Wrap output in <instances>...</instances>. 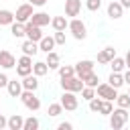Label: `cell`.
<instances>
[{"label": "cell", "instance_id": "obj_1", "mask_svg": "<svg viewBox=\"0 0 130 130\" xmlns=\"http://www.w3.org/2000/svg\"><path fill=\"white\" fill-rule=\"evenodd\" d=\"M128 118H130V114H128L126 108H116V110H112V114H110V128H114V130L124 128L126 122H128Z\"/></svg>", "mask_w": 130, "mask_h": 130}, {"label": "cell", "instance_id": "obj_2", "mask_svg": "<svg viewBox=\"0 0 130 130\" xmlns=\"http://www.w3.org/2000/svg\"><path fill=\"white\" fill-rule=\"evenodd\" d=\"M67 28H69V32L73 35L75 41H85V37H87V26H85V22H83L81 18H71L69 24H67Z\"/></svg>", "mask_w": 130, "mask_h": 130}, {"label": "cell", "instance_id": "obj_3", "mask_svg": "<svg viewBox=\"0 0 130 130\" xmlns=\"http://www.w3.org/2000/svg\"><path fill=\"white\" fill-rule=\"evenodd\" d=\"M20 102H22V106L24 108H28L30 112H37L39 108H41V100L35 95V91H30V89H22V93H20Z\"/></svg>", "mask_w": 130, "mask_h": 130}, {"label": "cell", "instance_id": "obj_4", "mask_svg": "<svg viewBox=\"0 0 130 130\" xmlns=\"http://www.w3.org/2000/svg\"><path fill=\"white\" fill-rule=\"evenodd\" d=\"M95 95L102 98V100H110V102H114V100L118 98V89L112 87L108 81H106V83H98V87H95Z\"/></svg>", "mask_w": 130, "mask_h": 130}, {"label": "cell", "instance_id": "obj_5", "mask_svg": "<svg viewBox=\"0 0 130 130\" xmlns=\"http://www.w3.org/2000/svg\"><path fill=\"white\" fill-rule=\"evenodd\" d=\"M61 87H63V91H73V93H77V91H81L83 81H81L77 75H71V77H61Z\"/></svg>", "mask_w": 130, "mask_h": 130}, {"label": "cell", "instance_id": "obj_6", "mask_svg": "<svg viewBox=\"0 0 130 130\" xmlns=\"http://www.w3.org/2000/svg\"><path fill=\"white\" fill-rule=\"evenodd\" d=\"M35 6L30 4V2H24V4H20L18 8H16V12H14V20H18V22H28L30 20V16H32V10Z\"/></svg>", "mask_w": 130, "mask_h": 130}, {"label": "cell", "instance_id": "obj_7", "mask_svg": "<svg viewBox=\"0 0 130 130\" xmlns=\"http://www.w3.org/2000/svg\"><path fill=\"white\" fill-rule=\"evenodd\" d=\"M59 102H61L63 110H69V112L77 110V106H79V100H77V95H75L73 91H63V95H61Z\"/></svg>", "mask_w": 130, "mask_h": 130}, {"label": "cell", "instance_id": "obj_8", "mask_svg": "<svg viewBox=\"0 0 130 130\" xmlns=\"http://www.w3.org/2000/svg\"><path fill=\"white\" fill-rule=\"evenodd\" d=\"M24 37H26L28 41L39 43V41L43 39V30H41V26H37V24H32V22L28 20V22H24Z\"/></svg>", "mask_w": 130, "mask_h": 130}, {"label": "cell", "instance_id": "obj_9", "mask_svg": "<svg viewBox=\"0 0 130 130\" xmlns=\"http://www.w3.org/2000/svg\"><path fill=\"white\" fill-rule=\"evenodd\" d=\"M122 14H124V6L120 4V0H112L108 4V16L112 20H118V18H122Z\"/></svg>", "mask_w": 130, "mask_h": 130}, {"label": "cell", "instance_id": "obj_10", "mask_svg": "<svg viewBox=\"0 0 130 130\" xmlns=\"http://www.w3.org/2000/svg\"><path fill=\"white\" fill-rule=\"evenodd\" d=\"M0 67H2V69H12V67H16L14 55H12L10 51H6V49L0 51Z\"/></svg>", "mask_w": 130, "mask_h": 130}, {"label": "cell", "instance_id": "obj_11", "mask_svg": "<svg viewBox=\"0 0 130 130\" xmlns=\"http://www.w3.org/2000/svg\"><path fill=\"white\" fill-rule=\"evenodd\" d=\"M81 12V0H65V16H79Z\"/></svg>", "mask_w": 130, "mask_h": 130}, {"label": "cell", "instance_id": "obj_12", "mask_svg": "<svg viewBox=\"0 0 130 130\" xmlns=\"http://www.w3.org/2000/svg\"><path fill=\"white\" fill-rule=\"evenodd\" d=\"M30 22L43 28V26L51 24V16H49L47 12H32V16H30Z\"/></svg>", "mask_w": 130, "mask_h": 130}, {"label": "cell", "instance_id": "obj_13", "mask_svg": "<svg viewBox=\"0 0 130 130\" xmlns=\"http://www.w3.org/2000/svg\"><path fill=\"white\" fill-rule=\"evenodd\" d=\"M114 57H116V49H114V47H106V49H102V51L98 53V63L106 65V63H110Z\"/></svg>", "mask_w": 130, "mask_h": 130}, {"label": "cell", "instance_id": "obj_14", "mask_svg": "<svg viewBox=\"0 0 130 130\" xmlns=\"http://www.w3.org/2000/svg\"><path fill=\"white\" fill-rule=\"evenodd\" d=\"M77 77L83 81V85H89V87H98V83H100L95 71H85V73H79Z\"/></svg>", "mask_w": 130, "mask_h": 130}, {"label": "cell", "instance_id": "obj_15", "mask_svg": "<svg viewBox=\"0 0 130 130\" xmlns=\"http://www.w3.org/2000/svg\"><path fill=\"white\" fill-rule=\"evenodd\" d=\"M6 89H8V95H10V98H20V93H22V81L8 79V85H6Z\"/></svg>", "mask_w": 130, "mask_h": 130}, {"label": "cell", "instance_id": "obj_16", "mask_svg": "<svg viewBox=\"0 0 130 130\" xmlns=\"http://www.w3.org/2000/svg\"><path fill=\"white\" fill-rule=\"evenodd\" d=\"M93 61L91 59H81V61H77L73 67H75V75H79V73H85V71H93Z\"/></svg>", "mask_w": 130, "mask_h": 130}, {"label": "cell", "instance_id": "obj_17", "mask_svg": "<svg viewBox=\"0 0 130 130\" xmlns=\"http://www.w3.org/2000/svg\"><path fill=\"white\" fill-rule=\"evenodd\" d=\"M37 87H39V77H37L35 73H30V75H24V77H22V89L37 91Z\"/></svg>", "mask_w": 130, "mask_h": 130}, {"label": "cell", "instance_id": "obj_18", "mask_svg": "<svg viewBox=\"0 0 130 130\" xmlns=\"http://www.w3.org/2000/svg\"><path fill=\"white\" fill-rule=\"evenodd\" d=\"M57 45H55V39L53 37H45L43 35V39L39 41V51H43V53H49V51H53Z\"/></svg>", "mask_w": 130, "mask_h": 130}, {"label": "cell", "instance_id": "obj_19", "mask_svg": "<svg viewBox=\"0 0 130 130\" xmlns=\"http://www.w3.org/2000/svg\"><path fill=\"white\" fill-rule=\"evenodd\" d=\"M22 124H24V118L20 116V114H12L10 118H8V130H22Z\"/></svg>", "mask_w": 130, "mask_h": 130}, {"label": "cell", "instance_id": "obj_20", "mask_svg": "<svg viewBox=\"0 0 130 130\" xmlns=\"http://www.w3.org/2000/svg\"><path fill=\"white\" fill-rule=\"evenodd\" d=\"M14 22V12L8 8H0V26H10Z\"/></svg>", "mask_w": 130, "mask_h": 130}, {"label": "cell", "instance_id": "obj_21", "mask_svg": "<svg viewBox=\"0 0 130 130\" xmlns=\"http://www.w3.org/2000/svg\"><path fill=\"white\" fill-rule=\"evenodd\" d=\"M20 49H22V53H24V55L35 57V55L39 53V43H35V41H28V39H26V41L22 43V47H20Z\"/></svg>", "mask_w": 130, "mask_h": 130}, {"label": "cell", "instance_id": "obj_22", "mask_svg": "<svg viewBox=\"0 0 130 130\" xmlns=\"http://www.w3.org/2000/svg\"><path fill=\"white\" fill-rule=\"evenodd\" d=\"M45 63L49 65V69H59V65H61V57H59V53H55V51H49V53H47V59H45Z\"/></svg>", "mask_w": 130, "mask_h": 130}, {"label": "cell", "instance_id": "obj_23", "mask_svg": "<svg viewBox=\"0 0 130 130\" xmlns=\"http://www.w3.org/2000/svg\"><path fill=\"white\" fill-rule=\"evenodd\" d=\"M67 24H69V20H67L65 16H51V26H53V30H65Z\"/></svg>", "mask_w": 130, "mask_h": 130}, {"label": "cell", "instance_id": "obj_24", "mask_svg": "<svg viewBox=\"0 0 130 130\" xmlns=\"http://www.w3.org/2000/svg\"><path fill=\"white\" fill-rule=\"evenodd\" d=\"M32 73H35L37 77H43V75L49 73V65H47L45 61H35V63H32Z\"/></svg>", "mask_w": 130, "mask_h": 130}, {"label": "cell", "instance_id": "obj_25", "mask_svg": "<svg viewBox=\"0 0 130 130\" xmlns=\"http://www.w3.org/2000/svg\"><path fill=\"white\" fill-rule=\"evenodd\" d=\"M10 32H12L14 39H22V37H24V22L14 20V22L10 24Z\"/></svg>", "mask_w": 130, "mask_h": 130}, {"label": "cell", "instance_id": "obj_26", "mask_svg": "<svg viewBox=\"0 0 130 130\" xmlns=\"http://www.w3.org/2000/svg\"><path fill=\"white\" fill-rule=\"evenodd\" d=\"M108 83H110L112 87L120 89V87L124 85V77H122V73H116V71H112V73H110V77H108Z\"/></svg>", "mask_w": 130, "mask_h": 130}, {"label": "cell", "instance_id": "obj_27", "mask_svg": "<svg viewBox=\"0 0 130 130\" xmlns=\"http://www.w3.org/2000/svg\"><path fill=\"white\" fill-rule=\"evenodd\" d=\"M110 67H112V71H116V73H122L124 69H126V63H124V57H114L112 61H110Z\"/></svg>", "mask_w": 130, "mask_h": 130}, {"label": "cell", "instance_id": "obj_28", "mask_svg": "<svg viewBox=\"0 0 130 130\" xmlns=\"http://www.w3.org/2000/svg\"><path fill=\"white\" fill-rule=\"evenodd\" d=\"M61 112H63V106H61V102L49 104V108H47V116H49V118H57Z\"/></svg>", "mask_w": 130, "mask_h": 130}, {"label": "cell", "instance_id": "obj_29", "mask_svg": "<svg viewBox=\"0 0 130 130\" xmlns=\"http://www.w3.org/2000/svg\"><path fill=\"white\" fill-rule=\"evenodd\" d=\"M39 126H41V122H39V118H35V116H30V118H24V124H22V130H39Z\"/></svg>", "mask_w": 130, "mask_h": 130}, {"label": "cell", "instance_id": "obj_30", "mask_svg": "<svg viewBox=\"0 0 130 130\" xmlns=\"http://www.w3.org/2000/svg\"><path fill=\"white\" fill-rule=\"evenodd\" d=\"M59 77H71V75H75V67L73 65H59Z\"/></svg>", "mask_w": 130, "mask_h": 130}, {"label": "cell", "instance_id": "obj_31", "mask_svg": "<svg viewBox=\"0 0 130 130\" xmlns=\"http://www.w3.org/2000/svg\"><path fill=\"white\" fill-rule=\"evenodd\" d=\"M112 110H114L112 102H110V100H102V106H100V112H98V114H102V116H110Z\"/></svg>", "mask_w": 130, "mask_h": 130}, {"label": "cell", "instance_id": "obj_32", "mask_svg": "<svg viewBox=\"0 0 130 130\" xmlns=\"http://www.w3.org/2000/svg\"><path fill=\"white\" fill-rule=\"evenodd\" d=\"M116 102H118V108H130V95L128 93H118V98H116Z\"/></svg>", "mask_w": 130, "mask_h": 130}, {"label": "cell", "instance_id": "obj_33", "mask_svg": "<svg viewBox=\"0 0 130 130\" xmlns=\"http://www.w3.org/2000/svg\"><path fill=\"white\" fill-rule=\"evenodd\" d=\"M16 73H18V77L30 75L32 73V65H20V63H16Z\"/></svg>", "mask_w": 130, "mask_h": 130}, {"label": "cell", "instance_id": "obj_34", "mask_svg": "<svg viewBox=\"0 0 130 130\" xmlns=\"http://www.w3.org/2000/svg\"><path fill=\"white\" fill-rule=\"evenodd\" d=\"M81 98L83 100H91V98H95V87H89V85H83L81 87Z\"/></svg>", "mask_w": 130, "mask_h": 130}, {"label": "cell", "instance_id": "obj_35", "mask_svg": "<svg viewBox=\"0 0 130 130\" xmlns=\"http://www.w3.org/2000/svg\"><path fill=\"white\" fill-rule=\"evenodd\" d=\"M100 106H102V98H91L89 100V112H93V114H98L100 112Z\"/></svg>", "mask_w": 130, "mask_h": 130}, {"label": "cell", "instance_id": "obj_36", "mask_svg": "<svg viewBox=\"0 0 130 130\" xmlns=\"http://www.w3.org/2000/svg\"><path fill=\"white\" fill-rule=\"evenodd\" d=\"M85 8L91 10V12H95V10L102 8V0H85Z\"/></svg>", "mask_w": 130, "mask_h": 130}, {"label": "cell", "instance_id": "obj_37", "mask_svg": "<svg viewBox=\"0 0 130 130\" xmlns=\"http://www.w3.org/2000/svg\"><path fill=\"white\" fill-rule=\"evenodd\" d=\"M53 39H55V45H65V30H55V35H53Z\"/></svg>", "mask_w": 130, "mask_h": 130}, {"label": "cell", "instance_id": "obj_38", "mask_svg": "<svg viewBox=\"0 0 130 130\" xmlns=\"http://www.w3.org/2000/svg\"><path fill=\"white\" fill-rule=\"evenodd\" d=\"M16 63H20V65H32V57H30V55H24V53H22V57H20V59H18Z\"/></svg>", "mask_w": 130, "mask_h": 130}, {"label": "cell", "instance_id": "obj_39", "mask_svg": "<svg viewBox=\"0 0 130 130\" xmlns=\"http://www.w3.org/2000/svg\"><path fill=\"white\" fill-rule=\"evenodd\" d=\"M71 128H73L71 122H59L57 124V130H71Z\"/></svg>", "mask_w": 130, "mask_h": 130}, {"label": "cell", "instance_id": "obj_40", "mask_svg": "<svg viewBox=\"0 0 130 130\" xmlns=\"http://www.w3.org/2000/svg\"><path fill=\"white\" fill-rule=\"evenodd\" d=\"M8 79H10V77H8V75H6V73H4V71H2V73H0V89H2V87H6V85H8Z\"/></svg>", "mask_w": 130, "mask_h": 130}, {"label": "cell", "instance_id": "obj_41", "mask_svg": "<svg viewBox=\"0 0 130 130\" xmlns=\"http://www.w3.org/2000/svg\"><path fill=\"white\" fill-rule=\"evenodd\" d=\"M6 126H8V118H6V116H2V114H0V130H4V128H6Z\"/></svg>", "mask_w": 130, "mask_h": 130}, {"label": "cell", "instance_id": "obj_42", "mask_svg": "<svg viewBox=\"0 0 130 130\" xmlns=\"http://www.w3.org/2000/svg\"><path fill=\"white\" fill-rule=\"evenodd\" d=\"M122 77H124V83H126V85H130V69H126V71L122 73Z\"/></svg>", "mask_w": 130, "mask_h": 130}, {"label": "cell", "instance_id": "obj_43", "mask_svg": "<svg viewBox=\"0 0 130 130\" xmlns=\"http://www.w3.org/2000/svg\"><path fill=\"white\" fill-rule=\"evenodd\" d=\"M28 2H30L32 6H45V4L49 2V0H28Z\"/></svg>", "mask_w": 130, "mask_h": 130}, {"label": "cell", "instance_id": "obj_44", "mask_svg": "<svg viewBox=\"0 0 130 130\" xmlns=\"http://www.w3.org/2000/svg\"><path fill=\"white\" fill-rule=\"evenodd\" d=\"M124 63H126V69H130V51L126 53V57H124Z\"/></svg>", "mask_w": 130, "mask_h": 130}, {"label": "cell", "instance_id": "obj_45", "mask_svg": "<svg viewBox=\"0 0 130 130\" xmlns=\"http://www.w3.org/2000/svg\"><path fill=\"white\" fill-rule=\"evenodd\" d=\"M120 4H122L124 8H130V0H120Z\"/></svg>", "mask_w": 130, "mask_h": 130}, {"label": "cell", "instance_id": "obj_46", "mask_svg": "<svg viewBox=\"0 0 130 130\" xmlns=\"http://www.w3.org/2000/svg\"><path fill=\"white\" fill-rule=\"evenodd\" d=\"M128 95H130V89H128Z\"/></svg>", "mask_w": 130, "mask_h": 130}]
</instances>
